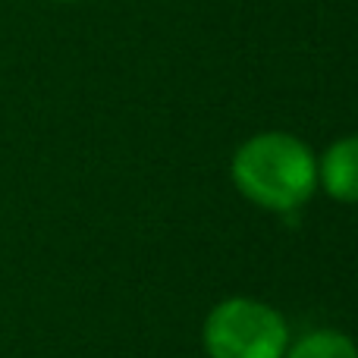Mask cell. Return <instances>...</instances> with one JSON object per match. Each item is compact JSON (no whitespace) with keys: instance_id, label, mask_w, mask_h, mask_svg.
Segmentation results:
<instances>
[{"instance_id":"5b68a950","label":"cell","mask_w":358,"mask_h":358,"mask_svg":"<svg viewBox=\"0 0 358 358\" xmlns=\"http://www.w3.org/2000/svg\"><path fill=\"white\" fill-rule=\"evenodd\" d=\"M63 3H69V0H63Z\"/></svg>"},{"instance_id":"6da1fadb","label":"cell","mask_w":358,"mask_h":358,"mask_svg":"<svg viewBox=\"0 0 358 358\" xmlns=\"http://www.w3.org/2000/svg\"><path fill=\"white\" fill-rule=\"evenodd\" d=\"M233 182L261 208L296 210L315 195L317 161L289 132H261L233 155Z\"/></svg>"},{"instance_id":"277c9868","label":"cell","mask_w":358,"mask_h":358,"mask_svg":"<svg viewBox=\"0 0 358 358\" xmlns=\"http://www.w3.org/2000/svg\"><path fill=\"white\" fill-rule=\"evenodd\" d=\"M283 358H358V349L340 330H311L286 346Z\"/></svg>"},{"instance_id":"7a4b0ae2","label":"cell","mask_w":358,"mask_h":358,"mask_svg":"<svg viewBox=\"0 0 358 358\" xmlns=\"http://www.w3.org/2000/svg\"><path fill=\"white\" fill-rule=\"evenodd\" d=\"M286 346V321L258 299H227L204 321L210 358H283Z\"/></svg>"},{"instance_id":"3957f363","label":"cell","mask_w":358,"mask_h":358,"mask_svg":"<svg viewBox=\"0 0 358 358\" xmlns=\"http://www.w3.org/2000/svg\"><path fill=\"white\" fill-rule=\"evenodd\" d=\"M317 179L330 198L358 204V136L340 138L324 151L317 164Z\"/></svg>"}]
</instances>
